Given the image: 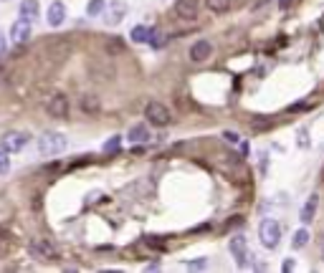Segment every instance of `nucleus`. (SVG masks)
<instances>
[{
  "label": "nucleus",
  "instance_id": "1",
  "mask_svg": "<svg viewBox=\"0 0 324 273\" xmlns=\"http://www.w3.org/2000/svg\"><path fill=\"white\" fill-rule=\"evenodd\" d=\"M66 136L61 132H43L38 136V152L43 157H56V155H61V152L66 149Z\"/></svg>",
  "mask_w": 324,
  "mask_h": 273
},
{
  "label": "nucleus",
  "instance_id": "2",
  "mask_svg": "<svg viewBox=\"0 0 324 273\" xmlns=\"http://www.w3.org/2000/svg\"><path fill=\"white\" fill-rule=\"evenodd\" d=\"M258 238L263 243V248H276L278 240H281V225H278L274 218L261 220V225H258Z\"/></svg>",
  "mask_w": 324,
  "mask_h": 273
},
{
  "label": "nucleus",
  "instance_id": "3",
  "mask_svg": "<svg viewBox=\"0 0 324 273\" xmlns=\"http://www.w3.org/2000/svg\"><path fill=\"white\" fill-rule=\"evenodd\" d=\"M144 116H147V121L150 124H155V127H167L170 124V109L165 104H160V101H150L147 104V109H144Z\"/></svg>",
  "mask_w": 324,
  "mask_h": 273
},
{
  "label": "nucleus",
  "instance_id": "4",
  "mask_svg": "<svg viewBox=\"0 0 324 273\" xmlns=\"http://www.w3.org/2000/svg\"><path fill=\"white\" fill-rule=\"evenodd\" d=\"M127 3L124 0H112V3H107V8H104V23L107 25H119L122 21H124V15H127Z\"/></svg>",
  "mask_w": 324,
  "mask_h": 273
},
{
  "label": "nucleus",
  "instance_id": "5",
  "mask_svg": "<svg viewBox=\"0 0 324 273\" xmlns=\"http://www.w3.org/2000/svg\"><path fill=\"white\" fill-rule=\"evenodd\" d=\"M28 132H5L3 139H0V147H3L5 152H21L25 144H28Z\"/></svg>",
  "mask_w": 324,
  "mask_h": 273
},
{
  "label": "nucleus",
  "instance_id": "6",
  "mask_svg": "<svg viewBox=\"0 0 324 273\" xmlns=\"http://www.w3.org/2000/svg\"><path fill=\"white\" fill-rule=\"evenodd\" d=\"M228 248H231L233 258L238 261V266L243 268V266L248 263V243H246V238H243V235H233L231 243H228Z\"/></svg>",
  "mask_w": 324,
  "mask_h": 273
},
{
  "label": "nucleus",
  "instance_id": "7",
  "mask_svg": "<svg viewBox=\"0 0 324 273\" xmlns=\"http://www.w3.org/2000/svg\"><path fill=\"white\" fill-rule=\"evenodd\" d=\"M48 114L56 119H66L69 116V99L64 94H56L48 99Z\"/></svg>",
  "mask_w": 324,
  "mask_h": 273
},
{
  "label": "nucleus",
  "instance_id": "8",
  "mask_svg": "<svg viewBox=\"0 0 324 273\" xmlns=\"http://www.w3.org/2000/svg\"><path fill=\"white\" fill-rule=\"evenodd\" d=\"M213 53V46L210 41H195L190 46V61H195V64H203V61H208Z\"/></svg>",
  "mask_w": 324,
  "mask_h": 273
},
{
  "label": "nucleus",
  "instance_id": "9",
  "mask_svg": "<svg viewBox=\"0 0 324 273\" xmlns=\"http://www.w3.org/2000/svg\"><path fill=\"white\" fill-rule=\"evenodd\" d=\"M28 38H31V23L18 18L16 23L10 25V41H16V43H25Z\"/></svg>",
  "mask_w": 324,
  "mask_h": 273
},
{
  "label": "nucleus",
  "instance_id": "10",
  "mask_svg": "<svg viewBox=\"0 0 324 273\" xmlns=\"http://www.w3.org/2000/svg\"><path fill=\"white\" fill-rule=\"evenodd\" d=\"M175 13H178L183 21L198 18V0H178V3H175Z\"/></svg>",
  "mask_w": 324,
  "mask_h": 273
},
{
  "label": "nucleus",
  "instance_id": "11",
  "mask_svg": "<svg viewBox=\"0 0 324 273\" xmlns=\"http://www.w3.org/2000/svg\"><path fill=\"white\" fill-rule=\"evenodd\" d=\"M46 18H48V25H53V28H58V25H64V21H66V5L64 3H51V8H48V13H46Z\"/></svg>",
  "mask_w": 324,
  "mask_h": 273
},
{
  "label": "nucleus",
  "instance_id": "12",
  "mask_svg": "<svg viewBox=\"0 0 324 273\" xmlns=\"http://www.w3.org/2000/svg\"><path fill=\"white\" fill-rule=\"evenodd\" d=\"M38 13H41L38 0H23L21 8H18V15H21L23 21H28V23H33V21L38 18Z\"/></svg>",
  "mask_w": 324,
  "mask_h": 273
},
{
  "label": "nucleus",
  "instance_id": "13",
  "mask_svg": "<svg viewBox=\"0 0 324 273\" xmlns=\"http://www.w3.org/2000/svg\"><path fill=\"white\" fill-rule=\"evenodd\" d=\"M317 207H319V197L317 195H312L309 200L304 203V207H301V212H299V218H301V223L304 225H309L314 220V212H317Z\"/></svg>",
  "mask_w": 324,
  "mask_h": 273
},
{
  "label": "nucleus",
  "instance_id": "14",
  "mask_svg": "<svg viewBox=\"0 0 324 273\" xmlns=\"http://www.w3.org/2000/svg\"><path fill=\"white\" fill-rule=\"evenodd\" d=\"M129 139L135 142V144H144V142H150V139H152L150 127H147V124H135V127L129 129Z\"/></svg>",
  "mask_w": 324,
  "mask_h": 273
},
{
  "label": "nucleus",
  "instance_id": "15",
  "mask_svg": "<svg viewBox=\"0 0 324 273\" xmlns=\"http://www.w3.org/2000/svg\"><path fill=\"white\" fill-rule=\"evenodd\" d=\"M152 33H155V30L150 28V25H135V28H132V33H129V38L132 41H135V43H150V38H152Z\"/></svg>",
  "mask_w": 324,
  "mask_h": 273
},
{
  "label": "nucleus",
  "instance_id": "16",
  "mask_svg": "<svg viewBox=\"0 0 324 273\" xmlns=\"http://www.w3.org/2000/svg\"><path fill=\"white\" fill-rule=\"evenodd\" d=\"M104 51H107L109 56H119V53L124 51V41H122V38H116V36L107 38V43H104Z\"/></svg>",
  "mask_w": 324,
  "mask_h": 273
},
{
  "label": "nucleus",
  "instance_id": "17",
  "mask_svg": "<svg viewBox=\"0 0 324 273\" xmlns=\"http://www.w3.org/2000/svg\"><path fill=\"white\" fill-rule=\"evenodd\" d=\"M99 106H101V101H99L94 94H86V96L81 99V109H84V112H92V114H94V112H99Z\"/></svg>",
  "mask_w": 324,
  "mask_h": 273
},
{
  "label": "nucleus",
  "instance_id": "18",
  "mask_svg": "<svg viewBox=\"0 0 324 273\" xmlns=\"http://www.w3.org/2000/svg\"><path fill=\"white\" fill-rule=\"evenodd\" d=\"M306 243H309V233H306L304 228H301V230H297V233H294L291 248H294V250H299V248H304V246H306Z\"/></svg>",
  "mask_w": 324,
  "mask_h": 273
},
{
  "label": "nucleus",
  "instance_id": "19",
  "mask_svg": "<svg viewBox=\"0 0 324 273\" xmlns=\"http://www.w3.org/2000/svg\"><path fill=\"white\" fill-rule=\"evenodd\" d=\"M107 8V0H89V5H86V15H101V10Z\"/></svg>",
  "mask_w": 324,
  "mask_h": 273
},
{
  "label": "nucleus",
  "instance_id": "20",
  "mask_svg": "<svg viewBox=\"0 0 324 273\" xmlns=\"http://www.w3.org/2000/svg\"><path fill=\"white\" fill-rule=\"evenodd\" d=\"M205 5H208L213 13H226L231 8V0H205Z\"/></svg>",
  "mask_w": 324,
  "mask_h": 273
},
{
  "label": "nucleus",
  "instance_id": "21",
  "mask_svg": "<svg viewBox=\"0 0 324 273\" xmlns=\"http://www.w3.org/2000/svg\"><path fill=\"white\" fill-rule=\"evenodd\" d=\"M33 248H36V253H41V255H46V258H53V255H56V250H53V248L48 246V243H46V240H41V243H36V246H33Z\"/></svg>",
  "mask_w": 324,
  "mask_h": 273
},
{
  "label": "nucleus",
  "instance_id": "22",
  "mask_svg": "<svg viewBox=\"0 0 324 273\" xmlns=\"http://www.w3.org/2000/svg\"><path fill=\"white\" fill-rule=\"evenodd\" d=\"M10 152H5V149H0V175H8L10 172Z\"/></svg>",
  "mask_w": 324,
  "mask_h": 273
},
{
  "label": "nucleus",
  "instance_id": "23",
  "mask_svg": "<svg viewBox=\"0 0 324 273\" xmlns=\"http://www.w3.org/2000/svg\"><path fill=\"white\" fill-rule=\"evenodd\" d=\"M251 127H254V132H263V129H269V127H271V119H266V116H256V119L251 121Z\"/></svg>",
  "mask_w": 324,
  "mask_h": 273
},
{
  "label": "nucleus",
  "instance_id": "24",
  "mask_svg": "<svg viewBox=\"0 0 324 273\" xmlns=\"http://www.w3.org/2000/svg\"><path fill=\"white\" fill-rule=\"evenodd\" d=\"M119 147H122V136H112V139L104 144V152H107V155H114Z\"/></svg>",
  "mask_w": 324,
  "mask_h": 273
},
{
  "label": "nucleus",
  "instance_id": "25",
  "mask_svg": "<svg viewBox=\"0 0 324 273\" xmlns=\"http://www.w3.org/2000/svg\"><path fill=\"white\" fill-rule=\"evenodd\" d=\"M187 268H193V271L205 268V258H195V261H190V263H187Z\"/></svg>",
  "mask_w": 324,
  "mask_h": 273
},
{
  "label": "nucleus",
  "instance_id": "26",
  "mask_svg": "<svg viewBox=\"0 0 324 273\" xmlns=\"http://www.w3.org/2000/svg\"><path fill=\"white\" fill-rule=\"evenodd\" d=\"M223 139L231 142V144H238V142H241V136L235 134V132H226V134H223Z\"/></svg>",
  "mask_w": 324,
  "mask_h": 273
},
{
  "label": "nucleus",
  "instance_id": "27",
  "mask_svg": "<svg viewBox=\"0 0 324 273\" xmlns=\"http://www.w3.org/2000/svg\"><path fill=\"white\" fill-rule=\"evenodd\" d=\"M281 271H294V261H291V258H286V261H284V266H281Z\"/></svg>",
  "mask_w": 324,
  "mask_h": 273
},
{
  "label": "nucleus",
  "instance_id": "28",
  "mask_svg": "<svg viewBox=\"0 0 324 273\" xmlns=\"http://www.w3.org/2000/svg\"><path fill=\"white\" fill-rule=\"evenodd\" d=\"M147 243H150L152 248H162V243H160V238H147Z\"/></svg>",
  "mask_w": 324,
  "mask_h": 273
},
{
  "label": "nucleus",
  "instance_id": "29",
  "mask_svg": "<svg viewBox=\"0 0 324 273\" xmlns=\"http://www.w3.org/2000/svg\"><path fill=\"white\" fill-rule=\"evenodd\" d=\"M291 3H294V0H278V8H281V10H286Z\"/></svg>",
  "mask_w": 324,
  "mask_h": 273
},
{
  "label": "nucleus",
  "instance_id": "30",
  "mask_svg": "<svg viewBox=\"0 0 324 273\" xmlns=\"http://www.w3.org/2000/svg\"><path fill=\"white\" fill-rule=\"evenodd\" d=\"M299 144H301V147L309 144V142H306V132H299Z\"/></svg>",
  "mask_w": 324,
  "mask_h": 273
},
{
  "label": "nucleus",
  "instance_id": "31",
  "mask_svg": "<svg viewBox=\"0 0 324 273\" xmlns=\"http://www.w3.org/2000/svg\"><path fill=\"white\" fill-rule=\"evenodd\" d=\"M3 51H5V36L0 33V53H3Z\"/></svg>",
  "mask_w": 324,
  "mask_h": 273
}]
</instances>
